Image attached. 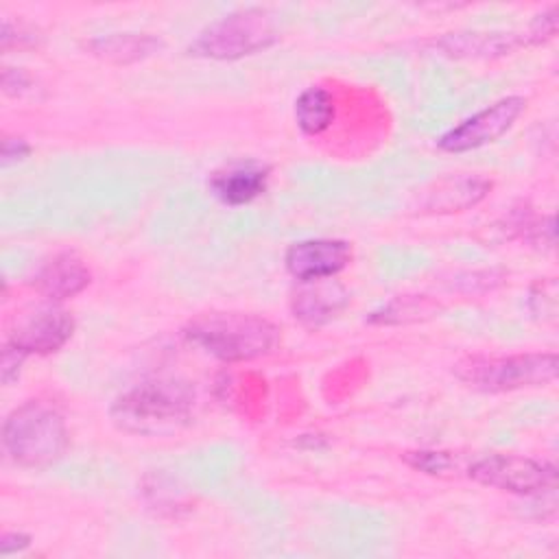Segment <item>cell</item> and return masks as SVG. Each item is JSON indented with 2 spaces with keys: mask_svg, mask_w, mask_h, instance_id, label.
<instances>
[{
  "mask_svg": "<svg viewBox=\"0 0 559 559\" xmlns=\"http://www.w3.org/2000/svg\"><path fill=\"white\" fill-rule=\"evenodd\" d=\"M192 408L194 393L188 384L157 378L120 393L109 408V417L122 432L162 437L188 426Z\"/></svg>",
  "mask_w": 559,
  "mask_h": 559,
  "instance_id": "cell-1",
  "label": "cell"
},
{
  "mask_svg": "<svg viewBox=\"0 0 559 559\" xmlns=\"http://www.w3.org/2000/svg\"><path fill=\"white\" fill-rule=\"evenodd\" d=\"M183 334L223 362L262 358L280 343V328L253 312H205L188 321Z\"/></svg>",
  "mask_w": 559,
  "mask_h": 559,
  "instance_id": "cell-2",
  "label": "cell"
},
{
  "mask_svg": "<svg viewBox=\"0 0 559 559\" xmlns=\"http://www.w3.org/2000/svg\"><path fill=\"white\" fill-rule=\"evenodd\" d=\"M2 445L22 467L57 463L68 448V428L57 408L28 400L13 408L2 424Z\"/></svg>",
  "mask_w": 559,
  "mask_h": 559,
  "instance_id": "cell-3",
  "label": "cell"
},
{
  "mask_svg": "<svg viewBox=\"0 0 559 559\" xmlns=\"http://www.w3.org/2000/svg\"><path fill=\"white\" fill-rule=\"evenodd\" d=\"M454 376L485 393H507L550 384L557 378L555 352H526L509 356H467L454 365Z\"/></svg>",
  "mask_w": 559,
  "mask_h": 559,
  "instance_id": "cell-4",
  "label": "cell"
},
{
  "mask_svg": "<svg viewBox=\"0 0 559 559\" xmlns=\"http://www.w3.org/2000/svg\"><path fill=\"white\" fill-rule=\"evenodd\" d=\"M277 37L280 35L271 13L266 9L249 7L223 15L205 26L194 37L188 52L203 59L234 61L271 48Z\"/></svg>",
  "mask_w": 559,
  "mask_h": 559,
  "instance_id": "cell-5",
  "label": "cell"
},
{
  "mask_svg": "<svg viewBox=\"0 0 559 559\" xmlns=\"http://www.w3.org/2000/svg\"><path fill=\"white\" fill-rule=\"evenodd\" d=\"M467 476L485 487L515 496H544L557 489V467L522 454H487L469 463Z\"/></svg>",
  "mask_w": 559,
  "mask_h": 559,
  "instance_id": "cell-6",
  "label": "cell"
},
{
  "mask_svg": "<svg viewBox=\"0 0 559 559\" xmlns=\"http://www.w3.org/2000/svg\"><path fill=\"white\" fill-rule=\"evenodd\" d=\"M74 334L72 314L59 306V301L46 299L44 304L28 306L15 314L7 343L15 345L20 352L28 354H52L59 352Z\"/></svg>",
  "mask_w": 559,
  "mask_h": 559,
  "instance_id": "cell-7",
  "label": "cell"
},
{
  "mask_svg": "<svg viewBox=\"0 0 559 559\" xmlns=\"http://www.w3.org/2000/svg\"><path fill=\"white\" fill-rule=\"evenodd\" d=\"M524 111V96H504L448 129L443 135H439L437 146L445 153H465L480 148L502 138Z\"/></svg>",
  "mask_w": 559,
  "mask_h": 559,
  "instance_id": "cell-8",
  "label": "cell"
},
{
  "mask_svg": "<svg viewBox=\"0 0 559 559\" xmlns=\"http://www.w3.org/2000/svg\"><path fill=\"white\" fill-rule=\"evenodd\" d=\"M352 258L354 249L347 240L310 238L293 242L284 253V264L297 282H312L338 275Z\"/></svg>",
  "mask_w": 559,
  "mask_h": 559,
  "instance_id": "cell-9",
  "label": "cell"
},
{
  "mask_svg": "<svg viewBox=\"0 0 559 559\" xmlns=\"http://www.w3.org/2000/svg\"><path fill=\"white\" fill-rule=\"evenodd\" d=\"M347 304V288L334 277H323L312 282H299L290 297V312L299 323L308 328H319L338 317V312Z\"/></svg>",
  "mask_w": 559,
  "mask_h": 559,
  "instance_id": "cell-10",
  "label": "cell"
},
{
  "mask_svg": "<svg viewBox=\"0 0 559 559\" xmlns=\"http://www.w3.org/2000/svg\"><path fill=\"white\" fill-rule=\"evenodd\" d=\"M92 282L90 269L74 253H57L33 275L31 286L50 301H66L83 293Z\"/></svg>",
  "mask_w": 559,
  "mask_h": 559,
  "instance_id": "cell-11",
  "label": "cell"
},
{
  "mask_svg": "<svg viewBox=\"0 0 559 559\" xmlns=\"http://www.w3.org/2000/svg\"><path fill=\"white\" fill-rule=\"evenodd\" d=\"M269 177V166L260 162H245L212 173L207 188L221 203L238 207L255 201L266 190Z\"/></svg>",
  "mask_w": 559,
  "mask_h": 559,
  "instance_id": "cell-12",
  "label": "cell"
},
{
  "mask_svg": "<svg viewBox=\"0 0 559 559\" xmlns=\"http://www.w3.org/2000/svg\"><path fill=\"white\" fill-rule=\"evenodd\" d=\"M491 190V181L476 175H454L435 181L424 190L419 207L426 212H463L480 203Z\"/></svg>",
  "mask_w": 559,
  "mask_h": 559,
  "instance_id": "cell-13",
  "label": "cell"
},
{
  "mask_svg": "<svg viewBox=\"0 0 559 559\" xmlns=\"http://www.w3.org/2000/svg\"><path fill=\"white\" fill-rule=\"evenodd\" d=\"M520 46H526L524 33H450L437 41V48L450 57L461 59H493L509 55L518 50Z\"/></svg>",
  "mask_w": 559,
  "mask_h": 559,
  "instance_id": "cell-14",
  "label": "cell"
},
{
  "mask_svg": "<svg viewBox=\"0 0 559 559\" xmlns=\"http://www.w3.org/2000/svg\"><path fill=\"white\" fill-rule=\"evenodd\" d=\"M85 48L109 63H135L162 50V39L148 33H114L90 39Z\"/></svg>",
  "mask_w": 559,
  "mask_h": 559,
  "instance_id": "cell-15",
  "label": "cell"
},
{
  "mask_svg": "<svg viewBox=\"0 0 559 559\" xmlns=\"http://www.w3.org/2000/svg\"><path fill=\"white\" fill-rule=\"evenodd\" d=\"M336 105L332 92L321 85L306 87L295 100V122L306 135H321L334 122Z\"/></svg>",
  "mask_w": 559,
  "mask_h": 559,
  "instance_id": "cell-16",
  "label": "cell"
},
{
  "mask_svg": "<svg viewBox=\"0 0 559 559\" xmlns=\"http://www.w3.org/2000/svg\"><path fill=\"white\" fill-rule=\"evenodd\" d=\"M437 310V306L430 299H419V297H395L380 310L371 312L369 323H380V325H393V323H406V321H417L421 317H430Z\"/></svg>",
  "mask_w": 559,
  "mask_h": 559,
  "instance_id": "cell-17",
  "label": "cell"
},
{
  "mask_svg": "<svg viewBox=\"0 0 559 559\" xmlns=\"http://www.w3.org/2000/svg\"><path fill=\"white\" fill-rule=\"evenodd\" d=\"M404 461L413 469H419L430 476H450L459 469L456 456L445 450H413L404 454Z\"/></svg>",
  "mask_w": 559,
  "mask_h": 559,
  "instance_id": "cell-18",
  "label": "cell"
},
{
  "mask_svg": "<svg viewBox=\"0 0 559 559\" xmlns=\"http://www.w3.org/2000/svg\"><path fill=\"white\" fill-rule=\"evenodd\" d=\"M531 310L537 317H555L557 312V284L555 280H546V282H537L531 290Z\"/></svg>",
  "mask_w": 559,
  "mask_h": 559,
  "instance_id": "cell-19",
  "label": "cell"
},
{
  "mask_svg": "<svg viewBox=\"0 0 559 559\" xmlns=\"http://www.w3.org/2000/svg\"><path fill=\"white\" fill-rule=\"evenodd\" d=\"M0 39H2V48L9 50L11 46H17V48H26V46H37L39 44V35L35 28L17 22L13 24L11 20H2V33H0Z\"/></svg>",
  "mask_w": 559,
  "mask_h": 559,
  "instance_id": "cell-20",
  "label": "cell"
},
{
  "mask_svg": "<svg viewBox=\"0 0 559 559\" xmlns=\"http://www.w3.org/2000/svg\"><path fill=\"white\" fill-rule=\"evenodd\" d=\"M557 33V7H550L548 11L535 15V20L524 31L526 44H544L552 39Z\"/></svg>",
  "mask_w": 559,
  "mask_h": 559,
  "instance_id": "cell-21",
  "label": "cell"
},
{
  "mask_svg": "<svg viewBox=\"0 0 559 559\" xmlns=\"http://www.w3.org/2000/svg\"><path fill=\"white\" fill-rule=\"evenodd\" d=\"M24 358H26L24 352H20V349H17L15 345H11V343H4L2 362H0V378H2V384H4V386L13 384V382L20 378Z\"/></svg>",
  "mask_w": 559,
  "mask_h": 559,
  "instance_id": "cell-22",
  "label": "cell"
},
{
  "mask_svg": "<svg viewBox=\"0 0 559 559\" xmlns=\"http://www.w3.org/2000/svg\"><path fill=\"white\" fill-rule=\"evenodd\" d=\"M2 90L7 96H24L33 90V76L22 68L2 70Z\"/></svg>",
  "mask_w": 559,
  "mask_h": 559,
  "instance_id": "cell-23",
  "label": "cell"
},
{
  "mask_svg": "<svg viewBox=\"0 0 559 559\" xmlns=\"http://www.w3.org/2000/svg\"><path fill=\"white\" fill-rule=\"evenodd\" d=\"M28 153H31V144L24 138H17V135H4L2 138L0 162H2L4 168L11 166V164L22 162L24 157H28Z\"/></svg>",
  "mask_w": 559,
  "mask_h": 559,
  "instance_id": "cell-24",
  "label": "cell"
},
{
  "mask_svg": "<svg viewBox=\"0 0 559 559\" xmlns=\"http://www.w3.org/2000/svg\"><path fill=\"white\" fill-rule=\"evenodd\" d=\"M28 546H31V535H26L22 531H7L0 537V555L2 557L17 555V552L26 550Z\"/></svg>",
  "mask_w": 559,
  "mask_h": 559,
  "instance_id": "cell-25",
  "label": "cell"
}]
</instances>
